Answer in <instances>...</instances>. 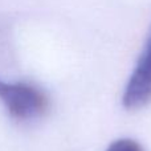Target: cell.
Returning a JSON list of instances; mask_svg holds the SVG:
<instances>
[{
    "instance_id": "1",
    "label": "cell",
    "mask_w": 151,
    "mask_h": 151,
    "mask_svg": "<svg viewBox=\"0 0 151 151\" xmlns=\"http://www.w3.org/2000/svg\"><path fill=\"white\" fill-rule=\"evenodd\" d=\"M0 98L9 114L17 119L41 117L49 107V98L45 91L27 82L0 80Z\"/></svg>"
},
{
    "instance_id": "2",
    "label": "cell",
    "mask_w": 151,
    "mask_h": 151,
    "mask_svg": "<svg viewBox=\"0 0 151 151\" xmlns=\"http://www.w3.org/2000/svg\"><path fill=\"white\" fill-rule=\"evenodd\" d=\"M122 104L129 110H138L151 104V29L141 56L126 82Z\"/></svg>"
},
{
    "instance_id": "3",
    "label": "cell",
    "mask_w": 151,
    "mask_h": 151,
    "mask_svg": "<svg viewBox=\"0 0 151 151\" xmlns=\"http://www.w3.org/2000/svg\"><path fill=\"white\" fill-rule=\"evenodd\" d=\"M105 151H145L143 147L131 138H121L109 145Z\"/></svg>"
}]
</instances>
